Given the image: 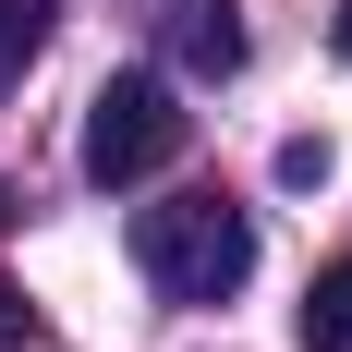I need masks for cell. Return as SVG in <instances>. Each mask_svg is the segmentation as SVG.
<instances>
[{
    "mask_svg": "<svg viewBox=\"0 0 352 352\" xmlns=\"http://www.w3.org/2000/svg\"><path fill=\"white\" fill-rule=\"evenodd\" d=\"M134 267L170 304H231V292L255 280V219L231 207V195H170V207L134 219Z\"/></svg>",
    "mask_w": 352,
    "mask_h": 352,
    "instance_id": "1",
    "label": "cell"
},
{
    "mask_svg": "<svg viewBox=\"0 0 352 352\" xmlns=\"http://www.w3.org/2000/svg\"><path fill=\"white\" fill-rule=\"evenodd\" d=\"M182 146H195V109H182L158 73H109L98 98H85V182H98V195L158 182Z\"/></svg>",
    "mask_w": 352,
    "mask_h": 352,
    "instance_id": "2",
    "label": "cell"
},
{
    "mask_svg": "<svg viewBox=\"0 0 352 352\" xmlns=\"http://www.w3.org/2000/svg\"><path fill=\"white\" fill-rule=\"evenodd\" d=\"M170 61L195 73V85H231V73H243V12H231V0H182L170 12Z\"/></svg>",
    "mask_w": 352,
    "mask_h": 352,
    "instance_id": "3",
    "label": "cell"
},
{
    "mask_svg": "<svg viewBox=\"0 0 352 352\" xmlns=\"http://www.w3.org/2000/svg\"><path fill=\"white\" fill-rule=\"evenodd\" d=\"M304 352H352V255L316 267V292H304Z\"/></svg>",
    "mask_w": 352,
    "mask_h": 352,
    "instance_id": "4",
    "label": "cell"
},
{
    "mask_svg": "<svg viewBox=\"0 0 352 352\" xmlns=\"http://www.w3.org/2000/svg\"><path fill=\"white\" fill-rule=\"evenodd\" d=\"M49 49V0H0V73H25Z\"/></svg>",
    "mask_w": 352,
    "mask_h": 352,
    "instance_id": "5",
    "label": "cell"
},
{
    "mask_svg": "<svg viewBox=\"0 0 352 352\" xmlns=\"http://www.w3.org/2000/svg\"><path fill=\"white\" fill-rule=\"evenodd\" d=\"M280 182H292V195H304V182H328V146H316V134H292V146H280Z\"/></svg>",
    "mask_w": 352,
    "mask_h": 352,
    "instance_id": "6",
    "label": "cell"
},
{
    "mask_svg": "<svg viewBox=\"0 0 352 352\" xmlns=\"http://www.w3.org/2000/svg\"><path fill=\"white\" fill-rule=\"evenodd\" d=\"M25 328H36V304H25V292H12V280H0V352L25 340Z\"/></svg>",
    "mask_w": 352,
    "mask_h": 352,
    "instance_id": "7",
    "label": "cell"
},
{
    "mask_svg": "<svg viewBox=\"0 0 352 352\" xmlns=\"http://www.w3.org/2000/svg\"><path fill=\"white\" fill-rule=\"evenodd\" d=\"M328 36H340V61H352V0H340V25H328Z\"/></svg>",
    "mask_w": 352,
    "mask_h": 352,
    "instance_id": "8",
    "label": "cell"
},
{
    "mask_svg": "<svg viewBox=\"0 0 352 352\" xmlns=\"http://www.w3.org/2000/svg\"><path fill=\"white\" fill-rule=\"evenodd\" d=\"M0 219H12V195H0Z\"/></svg>",
    "mask_w": 352,
    "mask_h": 352,
    "instance_id": "9",
    "label": "cell"
}]
</instances>
